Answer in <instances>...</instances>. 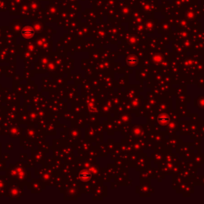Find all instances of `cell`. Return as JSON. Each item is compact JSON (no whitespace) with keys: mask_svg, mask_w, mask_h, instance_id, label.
Masks as SVG:
<instances>
[{"mask_svg":"<svg viewBox=\"0 0 204 204\" xmlns=\"http://www.w3.org/2000/svg\"><path fill=\"white\" fill-rule=\"evenodd\" d=\"M34 31L31 27H26L24 28L22 31V37H25V38H31L34 36Z\"/></svg>","mask_w":204,"mask_h":204,"instance_id":"obj_1","label":"cell"}]
</instances>
